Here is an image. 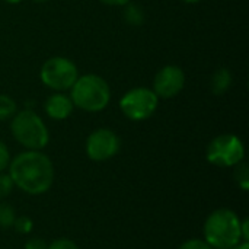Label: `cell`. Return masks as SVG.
I'll return each mask as SVG.
<instances>
[{
	"mask_svg": "<svg viewBox=\"0 0 249 249\" xmlns=\"http://www.w3.org/2000/svg\"><path fill=\"white\" fill-rule=\"evenodd\" d=\"M236 169H235V178H236V182L241 185L242 190H248L249 188V171L248 165L244 163V162H239L238 165H235Z\"/></svg>",
	"mask_w": 249,
	"mask_h": 249,
	"instance_id": "cell-15",
	"label": "cell"
},
{
	"mask_svg": "<svg viewBox=\"0 0 249 249\" xmlns=\"http://www.w3.org/2000/svg\"><path fill=\"white\" fill-rule=\"evenodd\" d=\"M10 130L16 142L28 150H41L48 144V128L32 109H23L12 117Z\"/></svg>",
	"mask_w": 249,
	"mask_h": 249,
	"instance_id": "cell-4",
	"label": "cell"
},
{
	"mask_svg": "<svg viewBox=\"0 0 249 249\" xmlns=\"http://www.w3.org/2000/svg\"><path fill=\"white\" fill-rule=\"evenodd\" d=\"M120 150L118 136L108 128H98L86 140V153L92 160L104 162L115 156Z\"/></svg>",
	"mask_w": 249,
	"mask_h": 249,
	"instance_id": "cell-8",
	"label": "cell"
},
{
	"mask_svg": "<svg viewBox=\"0 0 249 249\" xmlns=\"http://www.w3.org/2000/svg\"><path fill=\"white\" fill-rule=\"evenodd\" d=\"M15 114H16V102L7 95H0V121L12 118Z\"/></svg>",
	"mask_w": 249,
	"mask_h": 249,
	"instance_id": "cell-13",
	"label": "cell"
},
{
	"mask_svg": "<svg viewBox=\"0 0 249 249\" xmlns=\"http://www.w3.org/2000/svg\"><path fill=\"white\" fill-rule=\"evenodd\" d=\"M25 249H47V245L39 238H32L25 244Z\"/></svg>",
	"mask_w": 249,
	"mask_h": 249,
	"instance_id": "cell-21",
	"label": "cell"
},
{
	"mask_svg": "<svg viewBox=\"0 0 249 249\" xmlns=\"http://www.w3.org/2000/svg\"><path fill=\"white\" fill-rule=\"evenodd\" d=\"M13 226L19 233H29L32 231V220L26 216H22V217L15 219Z\"/></svg>",
	"mask_w": 249,
	"mask_h": 249,
	"instance_id": "cell-16",
	"label": "cell"
},
{
	"mask_svg": "<svg viewBox=\"0 0 249 249\" xmlns=\"http://www.w3.org/2000/svg\"><path fill=\"white\" fill-rule=\"evenodd\" d=\"M124 19L128 25L140 26L144 22V12L139 4L128 1L124 9Z\"/></svg>",
	"mask_w": 249,
	"mask_h": 249,
	"instance_id": "cell-12",
	"label": "cell"
},
{
	"mask_svg": "<svg viewBox=\"0 0 249 249\" xmlns=\"http://www.w3.org/2000/svg\"><path fill=\"white\" fill-rule=\"evenodd\" d=\"M233 248L235 249H249V244L248 242H244V244H241V245L238 244V245H236V247H233Z\"/></svg>",
	"mask_w": 249,
	"mask_h": 249,
	"instance_id": "cell-23",
	"label": "cell"
},
{
	"mask_svg": "<svg viewBox=\"0 0 249 249\" xmlns=\"http://www.w3.org/2000/svg\"><path fill=\"white\" fill-rule=\"evenodd\" d=\"M32 1H35V3H45V1H48V0H32Z\"/></svg>",
	"mask_w": 249,
	"mask_h": 249,
	"instance_id": "cell-26",
	"label": "cell"
},
{
	"mask_svg": "<svg viewBox=\"0 0 249 249\" xmlns=\"http://www.w3.org/2000/svg\"><path fill=\"white\" fill-rule=\"evenodd\" d=\"M39 77L47 88L55 92H64L77 80L79 71L71 60L66 57H51L42 64Z\"/></svg>",
	"mask_w": 249,
	"mask_h": 249,
	"instance_id": "cell-5",
	"label": "cell"
},
{
	"mask_svg": "<svg viewBox=\"0 0 249 249\" xmlns=\"http://www.w3.org/2000/svg\"><path fill=\"white\" fill-rule=\"evenodd\" d=\"M159 98L149 88H134L124 93L120 99L123 114L133 121H143L150 118L158 109Z\"/></svg>",
	"mask_w": 249,
	"mask_h": 249,
	"instance_id": "cell-7",
	"label": "cell"
},
{
	"mask_svg": "<svg viewBox=\"0 0 249 249\" xmlns=\"http://www.w3.org/2000/svg\"><path fill=\"white\" fill-rule=\"evenodd\" d=\"M179 249H213L206 241L201 239H190L187 242H184Z\"/></svg>",
	"mask_w": 249,
	"mask_h": 249,
	"instance_id": "cell-19",
	"label": "cell"
},
{
	"mask_svg": "<svg viewBox=\"0 0 249 249\" xmlns=\"http://www.w3.org/2000/svg\"><path fill=\"white\" fill-rule=\"evenodd\" d=\"M6 3H9V4H18V3H20L22 0H4Z\"/></svg>",
	"mask_w": 249,
	"mask_h": 249,
	"instance_id": "cell-24",
	"label": "cell"
},
{
	"mask_svg": "<svg viewBox=\"0 0 249 249\" xmlns=\"http://www.w3.org/2000/svg\"><path fill=\"white\" fill-rule=\"evenodd\" d=\"M73 102L70 99V96L64 95V93H54L51 96L47 98L45 104H44V109L47 112V115L53 120H66L70 117V114L73 112Z\"/></svg>",
	"mask_w": 249,
	"mask_h": 249,
	"instance_id": "cell-10",
	"label": "cell"
},
{
	"mask_svg": "<svg viewBox=\"0 0 249 249\" xmlns=\"http://www.w3.org/2000/svg\"><path fill=\"white\" fill-rule=\"evenodd\" d=\"M185 86V74L181 67L169 64L162 67L153 80V92L158 98L171 99L175 98Z\"/></svg>",
	"mask_w": 249,
	"mask_h": 249,
	"instance_id": "cell-9",
	"label": "cell"
},
{
	"mask_svg": "<svg viewBox=\"0 0 249 249\" xmlns=\"http://www.w3.org/2000/svg\"><path fill=\"white\" fill-rule=\"evenodd\" d=\"M206 242L216 249H232L242 238L241 220L229 209L213 212L204 223Z\"/></svg>",
	"mask_w": 249,
	"mask_h": 249,
	"instance_id": "cell-3",
	"label": "cell"
},
{
	"mask_svg": "<svg viewBox=\"0 0 249 249\" xmlns=\"http://www.w3.org/2000/svg\"><path fill=\"white\" fill-rule=\"evenodd\" d=\"M207 160L216 166L229 168L242 162L245 147L242 140L235 134H220L207 146Z\"/></svg>",
	"mask_w": 249,
	"mask_h": 249,
	"instance_id": "cell-6",
	"label": "cell"
},
{
	"mask_svg": "<svg viewBox=\"0 0 249 249\" xmlns=\"http://www.w3.org/2000/svg\"><path fill=\"white\" fill-rule=\"evenodd\" d=\"M70 99L74 107L86 112H99L111 101L108 82L98 74H85L70 88Z\"/></svg>",
	"mask_w": 249,
	"mask_h": 249,
	"instance_id": "cell-2",
	"label": "cell"
},
{
	"mask_svg": "<svg viewBox=\"0 0 249 249\" xmlns=\"http://www.w3.org/2000/svg\"><path fill=\"white\" fill-rule=\"evenodd\" d=\"M47 249H79L77 245L70 241V239H66V238H61V239H57L54 241L50 247H47Z\"/></svg>",
	"mask_w": 249,
	"mask_h": 249,
	"instance_id": "cell-18",
	"label": "cell"
},
{
	"mask_svg": "<svg viewBox=\"0 0 249 249\" xmlns=\"http://www.w3.org/2000/svg\"><path fill=\"white\" fill-rule=\"evenodd\" d=\"M9 162H10V155H9L7 146L0 140V172L7 168Z\"/></svg>",
	"mask_w": 249,
	"mask_h": 249,
	"instance_id": "cell-20",
	"label": "cell"
},
{
	"mask_svg": "<svg viewBox=\"0 0 249 249\" xmlns=\"http://www.w3.org/2000/svg\"><path fill=\"white\" fill-rule=\"evenodd\" d=\"M232 82H233V77H232L231 70L222 67L213 74L212 82H210V89L214 95L220 96L229 90V88L232 86Z\"/></svg>",
	"mask_w": 249,
	"mask_h": 249,
	"instance_id": "cell-11",
	"label": "cell"
},
{
	"mask_svg": "<svg viewBox=\"0 0 249 249\" xmlns=\"http://www.w3.org/2000/svg\"><path fill=\"white\" fill-rule=\"evenodd\" d=\"M10 178L22 191L36 196L44 194L53 184L54 168L50 158L39 150L19 153L10 162Z\"/></svg>",
	"mask_w": 249,
	"mask_h": 249,
	"instance_id": "cell-1",
	"label": "cell"
},
{
	"mask_svg": "<svg viewBox=\"0 0 249 249\" xmlns=\"http://www.w3.org/2000/svg\"><path fill=\"white\" fill-rule=\"evenodd\" d=\"M181 1H184V3H188V4H194V3H198L200 0H181Z\"/></svg>",
	"mask_w": 249,
	"mask_h": 249,
	"instance_id": "cell-25",
	"label": "cell"
},
{
	"mask_svg": "<svg viewBox=\"0 0 249 249\" xmlns=\"http://www.w3.org/2000/svg\"><path fill=\"white\" fill-rule=\"evenodd\" d=\"M107 6H125L130 0H99Z\"/></svg>",
	"mask_w": 249,
	"mask_h": 249,
	"instance_id": "cell-22",
	"label": "cell"
},
{
	"mask_svg": "<svg viewBox=\"0 0 249 249\" xmlns=\"http://www.w3.org/2000/svg\"><path fill=\"white\" fill-rule=\"evenodd\" d=\"M15 210L7 203H0V226L7 229L15 223Z\"/></svg>",
	"mask_w": 249,
	"mask_h": 249,
	"instance_id": "cell-14",
	"label": "cell"
},
{
	"mask_svg": "<svg viewBox=\"0 0 249 249\" xmlns=\"http://www.w3.org/2000/svg\"><path fill=\"white\" fill-rule=\"evenodd\" d=\"M13 181L10 178V175H4L0 174V198H4L10 194L12 188H13Z\"/></svg>",
	"mask_w": 249,
	"mask_h": 249,
	"instance_id": "cell-17",
	"label": "cell"
}]
</instances>
